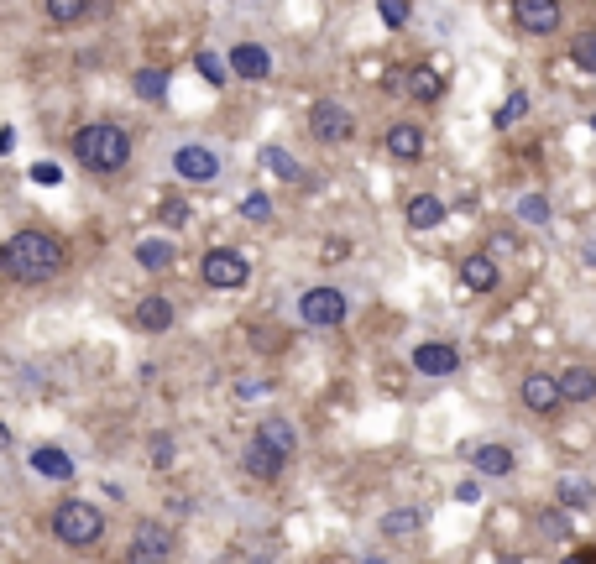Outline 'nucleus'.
Masks as SVG:
<instances>
[{"instance_id":"obj_12","label":"nucleus","mask_w":596,"mask_h":564,"mask_svg":"<svg viewBox=\"0 0 596 564\" xmlns=\"http://www.w3.org/2000/svg\"><path fill=\"white\" fill-rule=\"evenodd\" d=\"M523 403H529L534 413H555V408L565 403V387H560V376H544V371L523 376Z\"/></svg>"},{"instance_id":"obj_4","label":"nucleus","mask_w":596,"mask_h":564,"mask_svg":"<svg viewBox=\"0 0 596 564\" xmlns=\"http://www.w3.org/2000/svg\"><path fill=\"white\" fill-rule=\"evenodd\" d=\"M346 293L340 288H309L304 298H298V319L314 324V329H335V324H346Z\"/></svg>"},{"instance_id":"obj_33","label":"nucleus","mask_w":596,"mask_h":564,"mask_svg":"<svg viewBox=\"0 0 596 564\" xmlns=\"http://www.w3.org/2000/svg\"><path fill=\"white\" fill-rule=\"evenodd\" d=\"M570 58H576V68H586V74H596V32L576 37V47H570Z\"/></svg>"},{"instance_id":"obj_2","label":"nucleus","mask_w":596,"mask_h":564,"mask_svg":"<svg viewBox=\"0 0 596 564\" xmlns=\"http://www.w3.org/2000/svg\"><path fill=\"white\" fill-rule=\"evenodd\" d=\"M74 157L84 162L89 173H121L131 162V136L110 121H95V126H79L74 136Z\"/></svg>"},{"instance_id":"obj_14","label":"nucleus","mask_w":596,"mask_h":564,"mask_svg":"<svg viewBox=\"0 0 596 564\" xmlns=\"http://www.w3.org/2000/svg\"><path fill=\"white\" fill-rule=\"evenodd\" d=\"M231 68H236V79H267L272 74V53L262 42H236L231 47Z\"/></svg>"},{"instance_id":"obj_20","label":"nucleus","mask_w":596,"mask_h":564,"mask_svg":"<svg viewBox=\"0 0 596 564\" xmlns=\"http://www.w3.org/2000/svg\"><path fill=\"white\" fill-rule=\"evenodd\" d=\"M136 324L152 329V335H157V329H168V324H173V303H168L163 293H147L142 303H136Z\"/></svg>"},{"instance_id":"obj_39","label":"nucleus","mask_w":596,"mask_h":564,"mask_svg":"<svg viewBox=\"0 0 596 564\" xmlns=\"http://www.w3.org/2000/svg\"><path fill=\"white\" fill-rule=\"evenodd\" d=\"M455 497H461V502H476L481 486H476V481H461V486H455Z\"/></svg>"},{"instance_id":"obj_43","label":"nucleus","mask_w":596,"mask_h":564,"mask_svg":"<svg viewBox=\"0 0 596 564\" xmlns=\"http://www.w3.org/2000/svg\"><path fill=\"white\" fill-rule=\"evenodd\" d=\"M591 131H596V115H591Z\"/></svg>"},{"instance_id":"obj_29","label":"nucleus","mask_w":596,"mask_h":564,"mask_svg":"<svg viewBox=\"0 0 596 564\" xmlns=\"http://www.w3.org/2000/svg\"><path fill=\"white\" fill-rule=\"evenodd\" d=\"M262 162H267V168L278 173V178H288V183L298 178V162H293V157H288L283 147H262Z\"/></svg>"},{"instance_id":"obj_6","label":"nucleus","mask_w":596,"mask_h":564,"mask_svg":"<svg viewBox=\"0 0 596 564\" xmlns=\"http://www.w3.org/2000/svg\"><path fill=\"white\" fill-rule=\"evenodd\" d=\"M199 272H204L210 288H241V282L251 277V262L241 251H231V246H210V251H204V262H199Z\"/></svg>"},{"instance_id":"obj_26","label":"nucleus","mask_w":596,"mask_h":564,"mask_svg":"<svg viewBox=\"0 0 596 564\" xmlns=\"http://www.w3.org/2000/svg\"><path fill=\"white\" fill-rule=\"evenodd\" d=\"M408 94H414V100H440L445 84H440L434 68H414V74H408Z\"/></svg>"},{"instance_id":"obj_10","label":"nucleus","mask_w":596,"mask_h":564,"mask_svg":"<svg viewBox=\"0 0 596 564\" xmlns=\"http://www.w3.org/2000/svg\"><path fill=\"white\" fill-rule=\"evenodd\" d=\"M414 371L419 376H450V371H461V350L445 345V340H424V345H414Z\"/></svg>"},{"instance_id":"obj_40","label":"nucleus","mask_w":596,"mask_h":564,"mask_svg":"<svg viewBox=\"0 0 596 564\" xmlns=\"http://www.w3.org/2000/svg\"><path fill=\"white\" fill-rule=\"evenodd\" d=\"M565 564H596V549L586 544V549H576V554H565Z\"/></svg>"},{"instance_id":"obj_11","label":"nucleus","mask_w":596,"mask_h":564,"mask_svg":"<svg viewBox=\"0 0 596 564\" xmlns=\"http://www.w3.org/2000/svg\"><path fill=\"white\" fill-rule=\"evenodd\" d=\"M241 465H246V476H257V481H278V476H283V465H288V455H278V450H272V444L257 434V439L246 444Z\"/></svg>"},{"instance_id":"obj_5","label":"nucleus","mask_w":596,"mask_h":564,"mask_svg":"<svg viewBox=\"0 0 596 564\" xmlns=\"http://www.w3.org/2000/svg\"><path fill=\"white\" fill-rule=\"evenodd\" d=\"M126 564H173V533L163 523H136L126 544Z\"/></svg>"},{"instance_id":"obj_9","label":"nucleus","mask_w":596,"mask_h":564,"mask_svg":"<svg viewBox=\"0 0 596 564\" xmlns=\"http://www.w3.org/2000/svg\"><path fill=\"white\" fill-rule=\"evenodd\" d=\"M513 21L529 37H549L560 27V0H513Z\"/></svg>"},{"instance_id":"obj_42","label":"nucleus","mask_w":596,"mask_h":564,"mask_svg":"<svg viewBox=\"0 0 596 564\" xmlns=\"http://www.w3.org/2000/svg\"><path fill=\"white\" fill-rule=\"evenodd\" d=\"M361 564H387V559H361Z\"/></svg>"},{"instance_id":"obj_35","label":"nucleus","mask_w":596,"mask_h":564,"mask_svg":"<svg viewBox=\"0 0 596 564\" xmlns=\"http://www.w3.org/2000/svg\"><path fill=\"white\" fill-rule=\"evenodd\" d=\"M518 220H529V225H544V220H549V199H539V194L518 199Z\"/></svg>"},{"instance_id":"obj_21","label":"nucleus","mask_w":596,"mask_h":564,"mask_svg":"<svg viewBox=\"0 0 596 564\" xmlns=\"http://www.w3.org/2000/svg\"><path fill=\"white\" fill-rule=\"evenodd\" d=\"M408 225H414V230H434V225H445V204L434 199V194H414V199H408Z\"/></svg>"},{"instance_id":"obj_28","label":"nucleus","mask_w":596,"mask_h":564,"mask_svg":"<svg viewBox=\"0 0 596 564\" xmlns=\"http://www.w3.org/2000/svg\"><path fill=\"white\" fill-rule=\"evenodd\" d=\"M48 21H58V27H68V21H79L84 11H89V0H48Z\"/></svg>"},{"instance_id":"obj_41","label":"nucleus","mask_w":596,"mask_h":564,"mask_svg":"<svg viewBox=\"0 0 596 564\" xmlns=\"http://www.w3.org/2000/svg\"><path fill=\"white\" fill-rule=\"evenodd\" d=\"M262 392H267V382H241L236 387V397H262Z\"/></svg>"},{"instance_id":"obj_13","label":"nucleus","mask_w":596,"mask_h":564,"mask_svg":"<svg viewBox=\"0 0 596 564\" xmlns=\"http://www.w3.org/2000/svg\"><path fill=\"white\" fill-rule=\"evenodd\" d=\"M466 460L481 470V476H513V450L508 444H466Z\"/></svg>"},{"instance_id":"obj_19","label":"nucleus","mask_w":596,"mask_h":564,"mask_svg":"<svg viewBox=\"0 0 596 564\" xmlns=\"http://www.w3.org/2000/svg\"><path fill=\"white\" fill-rule=\"evenodd\" d=\"M387 152H393L398 162H419L424 157V131L419 126H393L387 131Z\"/></svg>"},{"instance_id":"obj_22","label":"nucleus","mask_w":596,"mask_h":564,"mask_svg":"<svg viewBox=\"0 0 596 564\" xmlns=\"http://www.w3.org/2000/svg\"><path fill=\"white\" fill-rule=\"evenodd\" d=\"M560 387H565V403H591L596 397V371L591 366H570L560 376Z\"/></svg>"},{"instance_id":"obj_38","label":"nucleus","mask_w":596,"mask_h":564,"mask_svg":"<svg viewBox=\"0 0 596 564\" xmlns=\"http://www.w3.org/2000/svg\"><path fill=\"white\" fill-rule=\"evenodd\" d=\"M152 460L168 465V460H173V439H157V444H152Z\"/></svg>"},{"instance_id":"obj_17","label":"nucleus","mask_w":596,"mask_h":564,"mask_svg":"<svg viewBox=\"0 0 596 564\" xmlns=\"http://www.w3.org/2000/svg\"><path fill=\"white\" fill-rule=\"evenodd\" d=\"M461 282H466V288L471 293H492L497 288V262H492V256H466V262H461Z\"/></svg>"},{"instance_id":"obj_3","label":"nucleus","mask_w":596,"mask_h":564,"mask_svg":"<svg viewBox=\"0 0 596 564\" xmlns=\"http://www.w3.org/2000/svg\"><path fill=\"white\" fill-rule=\"evenodd\" d=\"M53 533L63 538L68 549H84V544H100V533H105V512L95 502H84V497H68L53 507Z\"/></svg>"},{"instance_id":"obj_18","label":"nucleus","mask_w":596,"mask_h":564,"mask_svg":"<svg viewBox=\"0 0 596 564\" xmlns=\"http://www.w3.org/2000/svg\"><path fill=\"white\" fill-rule=\"evenodd\" d=\"M168 84H173L168 68H136V74H131V89L142 94L147 105H163L168 100Z\"/></svg>"},{"instance_id":"obj_32","label":"nucleus","mask_w":596,"mask_h":564,"mask_svg":"<svg viewBox=\"0 0 596 564\" xmlns=\"http://www.w3.org/2000/svg\"><path fill=\"white\" fill-rule=\"evenodd\" d=\"M241 215H246L251 225H267V220H272V199H267V194H246V199H241Z\"/></svg>"},{"instance_id":"obj_31","label":"nucleus","mask_w":596,"mask_h":564,"mask_svg":"<svg viewBox=\"0 0 596 564\" xmlns=\"http://www.w3.org/2000/svg\"><path fill=\"white\" fill-rule=\"evenodd\" d=\"M377 11H382V27H408V11H414V6H408V0H377Z\"/></svg>"},{"instance_id":"obj_34","label":"nucleus","mask_w":596,"mask_h":564,"mask_svg":"<svg viewBox=\"0 0 596 564\" xmlns=\"http://www.w3.org/2000/svg\"><path fill=\"white\" fill-rule=\"evenodd\" d=\"M518 115H529V94H513V100H508V105H502V110L492 115V126L502 131V126H513Z\"/></svg>"},{"instance_id":"obj_27","label":"nucleus","mask_w":596,"mask_h":564,"mask_svg":"<svg viewBox=\"0 0 596 564\" xmlns=\"http://www.w3.org/2000/svg\"><path fill=\"white\" fill-rule=\"evenodd\" d=\"M591 481H581V476H565L560 481V507H591Z\"/></svg>"},{"instance_id":"obj_23","label":"nucleus","mask_w":596,"mask_h":564,"mask_svg":"<svg viewBox=\"0 0 596 564\" xmlns=\"http://www.w3.org/2000/svg\"><path fill=\"white\" fill-rule=\"evenodd\" d=\"M194 68H199V74L210 79L215 89H225V84H231V74H236V68H231V58L210 53V47H199V53H194Z\"/></svg>"},{"instance_id":"obj_1","label":"nucleus","mask_w":596,"mask_h":564,"mask_svg":"<svg viewBox=\"0 0 596 564\" xmlns=\"http://www.w3.org/2000/svg\"><path fill=\"white\" fill-rule=\"evenodd\" d=\"M0 262H6V272L16 282L37 288V282H53L63 272V241L58 235H42V230H16L6 251H0Z\"/></svg>"},{"instance_id":"obj_37","label":"nucleus","mask_w":596,"mask_h":564,"mask_svg":"<svg viewBox=\"0 0 596 564\" xmlns=\"http://www.w3.org/2000/svg\"><path fill=\"white\" fill-rule=\"evenodd\" d=\"M539 533H549V538H565V533H570V523H565L560 512H544V517H539Z\"/></svg>"},{"instance_id":"obj_30","label":"nucleus","mask_w":596,"mask_h":564,"mask_svg":"<svg viewBox=\"0 0 596 564\" xmlns=\"http://www.w3.org/2000/svg\"><path fill=\"white\" fill-rule=\"evenodd\" d=\"M157 220H163L168 230H183V225H189V204H183V199L173 194V199H163V209H157Z\"/></svg>"},{"instance_id":"obj_16","label":"nucleus","mask_w":596,"mask_h":564,"mask_svg":"<svg viewBox=\"0 0 596 564\" xmlns=\"http://www.w3.org/2000/svg\"><path fill=\"white\" fill-rule=\"evenodd\" d=\"M136 262H142L147 272H168L178 262V251H173L168 235H147V241H136Z\"/></svg>"},{"instance_id":"obj_24","label":"nucleus","mask_w":596,"mask_h":564,"mask_svg":"<svg viewBox=\"0 0 596 564\" xmlns=\"http://www.w3.org/2000/svg\"><path fill=\"white\" fill-rule=\"evenodd\" d=\"M419 523H424L419 507H398V512L382 517V533H387V538H408V533H419Z\"/></svg>"},{"instance_id":"obj_25","label":"nucleus","mask_w":596,"mask_h":564,"mask_svg":"<svg viewBox=\"0 0 596 564\" xmlns=\"http://www.w3.org/2000/svg\"><path fill=\"white\" fill-rule=\"evenodd\" d=\"M257 434H262V439H267V444H272V450H278V455H288V460H293V450H298V434L288 429L283 418H267Z\"/></svg>"},{"instance_id":"obj_15","label":"nucleus","mask_w":596,"mask_h":564,"mask_svg":"<svg viewBox=\"0 0 596 564\" xmlns=\"http://www.w3.org/2000/svg\"><path fill=\"white\" fill-rule=\"evenodd\" d=\"M32 470H37V476H48V481H74V460H68V450H58V444H37Z\"/></svg>"},{"instance_id":"obj_7","label":"nucleus","mask_w":596,"mask_h":564,"mask_svg":"<svg viewBox=\"0 0 596 564\" xmlns=\"http://www.w3.org/2000/svg\"><path fill=\"white\" fill-rule=\"evenodd\" d=\"M309 136L314 141H351L356 136V115L346 105H335V100H314L309 110Z\"/></svg>"},{"instance_id":"obj_36","label":"nucleus","mask_w":596,"mask_h":564,"mask_svg":"<svg viewBox=\"0 0 596 564\" xmlns=\"http://www.w3.org/2000/svg\"><path fill=\"white\" fill-rule=\"evenodd\" d=\"M32 183L58 188V183H63V168H58V162H37V168H32Z\"/></svg>"},{"instance_id":"obj_8","label":"nucleus","mask_w":596,"mask_h":564,"mask_svg":"<svg viewBox=\"0 0 596 564\" xmlns=\"http://www.w3.org/2000/svg\"><path fill=\"white\" fill-rule=\"evenodd\" d=\"M173 173L183 183H215L220 178V157L210 147H199V141H189V147H178L173 152Z\"/></svg>"}]
</instances>
